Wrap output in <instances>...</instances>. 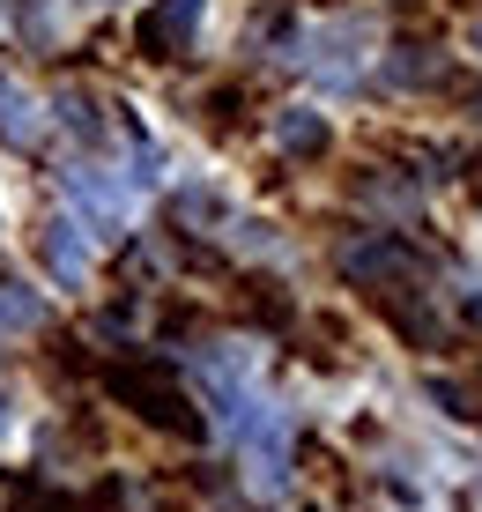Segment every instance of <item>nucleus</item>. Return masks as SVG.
I'll use <instances>...</instances> for the list:
<instances>
[{"label":"nucleus","mask_w":482,"mask_h":512,"mask_svg":"<svg viewBox=\"0 0 482 512\" xmlns=\"http://www.w3.org/2000/svg\"><path fill=\"white\" fill-rule=\"evenodd\" d=\"M104 386H112V394L127 401L141 423H156V431H171V438H201V431H208L201 409L178 394V379L156 372V364H112V372H104Z\"/></svg>","instance_id":"f257e3e1"},{"label":"nucleus","mask_w":482,"mask_h":512,"mask_svg":"<svg viewBox=\"0 0 482 512\" xmlns=\"http://www.w3.org/2000/svg\"><path fill=\"white\" fill-rule=\"evenodd\" d=\"M431 260L416 253V245H401L394 231L386 238H356V245H342V275L349 282H379V290H394V282H408V275H423Z\"/></svg>","instance_id":"f03ea898"},{"label":"nucleus","mask_w":482,"mask_h":512,"mask_svg":"<svg viewBox=\"0 0 482 512\" xmlns=\"http://www.w3.org/2000/svg\"><path fill=\"white\" fill-rule=\"evenodd\" d=\"M193 30H201V0H156V8H141L134 45H141V60H178L193 45Z\"/></svg>","instance_id":"7ed1b4c3"},{"label":"nucleus","mask_w":482,"mask_h":512,"mask_svg":"<svg viewBox=\"0 0 482 512\" xmlns=\"http://www.w3.org/2000/svg\"><path fill=\"white\" fill-rule=\"evenodd\" d=\"M379 312H386V320H394L416 349H438V342H445V327H438V320H431V312H423L408 290H379Z\"/></svg>","instance_id":"20e7f679"},{"label":"nucleus","mask_w":482,"mask_h":512,"mask_svg":"<svg viewBox=\"0 0 482 512\" xmlns=\"http://www.w3.org/2000/svg\"><path fill=\"white\" fill-rule=\"evenodd\" d=\"M386 82H394V90H431V82H445V67H438L431 45H394V60H386Z\"/></svg>","instance_id":"39448f33"},{"label":"nucleus","mask_w":482,"mask_h":512,"mask_svg":"<svg viewBox=\"0 0 482 512\" xmlns=\"http://www.w3.org/2000/svg\"><path fill=\"white\" fill-rule=\"evenodd\" d=\"M275 141H282V156H327V119L319 112H282L275 119Z\"/></svg>","instance_id":"423d86ee"},{"label":"nucleus","mask_w":482,"mask_h":512,"mask_svg":"<svg viewBox=\"0 0 482 512\" xmlns=\"http://www.w3.org/2000/svg\"><path fill=\"white\" fill-rule=\"evenodd\" d=\"M38 320H45L38 290H23L15 275H0V327H38Z\"/></svg>","instance_id":"0eeeda50"},{"label":"nucleus","mask_w":482,"mask_h":512,"mask_svg":"<svg viewBox=\"0 0 482 512\" xmlns=\"http://www.w3.org/2000/svg\"><path fill=\"white\" fill-rule=\"evenodd\" d=\"M45 260H52V275H75V268H82V238H75V223H45Z\"/></svg>","instance_id":"6e6552de"},{"label":"nucleus","mask_w":482,"mask_h":512,"mask_svg":"<svg viewBox=\"0 0 482 512\" xmlns=\"http://www.w3.org/2000/svg\"><path fill=\"white\" fill-rule=\"evenodd\" d=\"M245 305H253V320H267V327H290V297H282L275 282H253V297H245Z\"/></svg>","instance_id":"1a4fd4ad"},{"label":"nucleus","mask_w":482,"mask_h":512,"mask_svg":"<svg viewBox=\"0 0 482 512\" xmlns=\"http://www.w3.org/2000/svg\"><path fill=\"white\" fill-rule=\"evenodd\" d=\"M431 401L445 416H475V401H468V386H460V379H431Z\"/></svg>","instance_id":"9d476101"},{"label":"nucleus","mask_w":482,"mask_h":512,"mask_svg":"<svg viewBox=\"0 0 482 512\" xmlns=\"http://www.w3.org/2000/svg\"><path fill=\"white\" fill-rule=\"evenodd\" d=\"M208 127H238V90H223V97H208Z\"/></svg>","instance_id":"9b49d317"},{"label":"nucleus","mask_w":482,"mask_h":512,"mask_svg":"<svg viewBox=\"0 0 482 512\" xmlns=\"http://www.w3.org/2000/svg\"><path fill=\"white\" fill-rule=\"evenodd\" d=\"M468 52H482V15H475V23H468Z\"/></svg>","instance_id":"f8f14e48"},{"label":"nucleus","mask_w":482,"mask_h":512,"mask_svg":"<svg viewBox=\"0 0 482 512\" xmlns=\"http://www.w3.org/2000/svg\"><path fill=\"white\" fill-rule=\"evenodd\" d=\"M0 423H8V394H0Z\"/></svg>","instance_id":"ddd939ff"}]
</instances>
